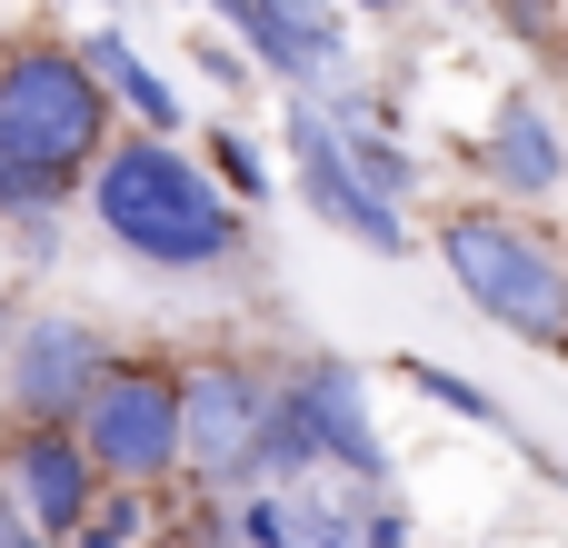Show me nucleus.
I'll list each match as a JSON object with an SVG mask.
<instances>
[{
	"label": "nucleus",
	"instance_id": "f257e3e1",
	"mask_svg": "<svg viewBox=\"0 0 568 548\" xmlns=\"http://www.w3.org/2000/svg\"><path fill=\"white\" fill-rule=\"evenodd\" d=\"M90 220L150 260V270H230L250 250L240 200L210 180V160H190L170 130H130L90 160Z\"/></svg>",
	"mask_w": 568,
	"mask_h": 548
},
{
	"label": "nucleus",
	"instance_id": "f03ea898",
	"mask_svg": "<svg viewBox=\"0 0 568 548\" xmlns=\"http://www.w3.org/2000/svg\"><path fill=\"white\" fill-rule=\"evenodd\" d=\"M439 270L459 280V300L489 329L568 359V250L559 240L519 230L509 210H449L439 220Z\"/></svg>",
	"mask_w": 568,
	"mask_h": 548
},
{
	"label": "nucleus",
	"instance_id": "7ed1b4c3",
	"mask_svg": "<svg viewBox=\"0 0 568 548\" xmlns=\"http://www.w3.org/2000/svg\"><path fill=\"white\" fill-rule=\"evenodd\" d=\"M0 150H20L40 180L80 200L90 160L110 150V90L70 40H20L0 50Z\"/></svg>",
	"mask_w": 568,
	"mask_h": 548
},
{
	"label": "nucleus",
	"instance_id": "20e7f679",
	"mask_svg": "<svg viewBox=\"0 0 568 548\" xmlns=\"http://www.w3.org/2000/svg\"><path fill=\"white\" fill-rule=\"evenodd\" d=\"M70 429H80V449H90V469H100L110 489H160V479H180V369L110 349V369L90 379V399L70 409Z\"/></svg>",
	"mask_w": 568,
	"mask_h": 548
},
{
	"label": "nucleus",
	"instance_id": "39448f33",
	"mask_svg": "<svg viewBox=\"0 0 568 548\" xmlns=\"http://www.w3.org/2000/svg\"><path fill=\"white\" fill-rule=\"evenodd\" d=\"M270 359H200L180 369V469L200 489H250V439L270 419Z\"/></svg>",
	"mask_w": 568,
	"mask_h": 548
},
{
	"label": "nucleus",
	"instance_id": "423d86ee",
	"mask_svg": "<svg viewBox=\"0 0 568 548\" xmlns=\"http://www.w3.org/2000/svg\"><path fill=\"white\" fill-rule=\"evenodd\" d=\"M290 170H300V200L339 230V240H359V250H379V260H399L419 230H409V210L399 200H379L359 170H349V150H339V120L320 110V100H290Z\"/></svg>",
	"mask_w": 568,
	"mask_h": 548
},
{
	"label": "nucleus",
	"instance_id": "0eeeda50",
	"mask_svg": "<svg viewBox=\"0 0 568 548\" xmlns=\"http://www.w3.org/2000/svg\"><path fill=\"white\" fill-rule=\"evenodd\" d=\"M100 369H110V339L90 319H20L0 339V399H10V419H70Z\"/></svg>",
	"mask_w": 568,
	"mask_h": 548
},
{
	"label": "nucleus",
	"instance_id": "6e6552de",
	"mask_svg": "<svg viewBox=\"0 0 568 548\" xmlns=\"http://www.w3.org/2000/svg\"><path fill=\"white\" fill-rule=\"evenodd\" d=\"M0 489L20 499V519H30L40 539H70V529L90 519V499H100V469H90V449H80L70 419H10V439H0Z\"/></svg>",
	"mask_w": 568,
	"mask_h": 548
},
{
	"label": "nucleus",
	"instance_id": "1a4fd4ad",
	"mask_svg": "<svg viewBox=\"0 0 568 548\" xmlns=\"http://www.w3.org/2000/svg\"><path fill=\"white\" fill-rule=\"evenodd\" d=\"M280 389L300 399V419H310V439H320V469H339V479H359V489H389V439H379V419H369V379H359V359H300V369H280Z\"/></svg>",
	"mask_w": 568,
	"mask_h": 548
},
{
	"label": "nucleus",
	"instance_id": "9d476101",
	"mask_svg": "<svg viewBox=\"0 0 568 548\" xmlns=\"http://www.w3.org/2000/svg\"><path fill=\"white\" fill-rule=\"evenodd\" d=\"M479 170H489L509 200H559V190H568V140H559V120H549L529 90H509V100L489 110V130H479Z\"/></svg>",
	"mask_w": 568,
	"mask_h": 548
},
{
	"label": "nucleus",
	"instance_id": "9b49d317",
	"mask_svg": "<svg viewBox=\"0 0 568 548\" xmlns=\"http://www.w3.org/2000/svg\"><path fill=\"white\" fill-rule=\"evenodd\" d=\"M210 10H220V20H230V30L250 40V70H270L280 90H320V80H339V60H349L339 40L300 30V20H290L280 0H210Z\"/></svg>",
	"mask_w": 568,
	"mask_h": 548
},
{
	"label": "nucleus",
	"instance_id": "f8f14e48",
	"mask_svg": "<svg viewBox=\"0 0 568 548\" xmlns=\"http://www.w3.org/2000/svg\"><path fill=\"white\" fill-rule=\"evenodd\" d=\"M80 60L100 70V90H110L140 130H180V90H170L140 50H130V30H120V20H110V30H90V40H80Z\"/></svg>",
	"mask_w": 568,
	"mask_h": 548
},
{
	"label": "nucleus",
	"instance_id": "ddd939ff",
	"mask_svg": "<svg viewBox=\"0 0 568 548\" xmlns=\"http://www.w3.org/2000/svg\"><path fill=\"white\" fill-rule=\"evenodd\" d=\"M399 379L429 399V409H449V419H479V429H509V409L479 389V379H459V369H439V359H419V349H399Z\"/></svg>",
	"mask_w": 568,
	"mask_h": 548
},
{
	"label": "nucleus",
	"instance_id": "4468645a",
	"mask_svg": "<svg viewBox=\"0 0 568 548\" xmlns=\"http://www.w3.org/2000/svg\"><path fill=\"white\" fill-rule=\"evenodd\" d=\"M140 539H150V499H140V489H110V479H100L90 519H80V529H70L60 548H140Z\"/></svg>",
	"mask_w": 568,
	"mask_h": 548
},
{
	"label": "nucleus",
	"instance_id": "2eb2a0df",
	"mask_svg": "<svg viewBox=\"0 0 568 548\" xmlns=\"http://www.w3.org/2000/svg\"><path fill=\"white\" fill-rule=\"evenodd\" d=\"M50 210H70V190L40 180L20 150H0V220H50Z\"/></svg>",
	"mask_w": 568,
	"mask_h": 548
},
{
	"label": "nucleus",
	"instance_id": "dca6fc26",
	"mask_svg": "<svg viewBox=\"0 0 568 548\" xmlns=\"http://www.w3.org/2000/svg\"><path fill=\"white\" fill-rule=\"evenodd\" d=\"M210 180H220L230 200H270V170H260V150H250L240 130H210Z\"/></svg>",
	"mask_w": 568,
	"mask_h": 548
},
{
	"label": "nucleus",
	"instance_id": "f3484780",
	"mask_svg": "<svg viewBox=\"0 0 568 548\" xmlns=\"http://www.w3.org/2000/svg\"><path fill=\"white\" fill-rule=\"evenodd\" d=\"M359 548H409V509H399L389 489H369V509H359Z\"/></svg>",
	"mask_w": 568,
	"mask_h": 548
},
{
	"label": "nucleus",
	"instance_id": "a211bd4d",
	"mask_svg": "<svg viewBox=\"0 0 568 548\" xmlns=\"http://www.w3.org/2000/svg\"><path fill=\"white\" fill-rule=\"evenodd\" d=\"M280 10H290L300 30H320V40H339V50H349V20H339V0H280Z\"/></svg>",
	"mask_w": 568,
	"mask_h": 548
},
{
	"label": "nucleus",
	"instance_id": "6ab92c4d",
	"mask_svg": "<svg viewBox=\"0 0 568 548\" xmlns=\"http://www.w3.org/2000/svg\"><path fill=\"white\" fill-rule=\"evenodd\" d=\"M499 20H509L519 40H549V20H559V0H499Z\"/></svg>",
	"mask_w": 568,
	"mask_h": 548
},
{
	"label": "nucleus",
	"instance_id": "aec40b11",
	"mask_svg": "<svg viewBox=\"0 0 568 548\" xmlns=\"http://www.w3.org/2000/svg\"><path fill=\"white\" fill-rule=\"evenodd\" d=\"M0 548H60V539H40V529H30V519H20V499H10V489H0Z\"/></svg>",
	"mask_w": 568,
	"mask_h": 548
},
{
	"label": "nucleus",
	"instance_id": "412c9836",
	"mask_svg": "<svg viewBox=\"0 0 568 548\" xmlns=\"http://www.w3.org/2000/svg\"><path fill=\"white\" fill-rule=\"evenodd\" d=\"M190 50H200V70H210V80H230V90H240V80H250V60H230V50H220V40H190Z\"/></svg>",
	"mask_w": 568,
	"mask_h": 548
},
{
	"label": "nucleus",
	"instance_id": "4be33fe9",
	"mask_svg": "<svg viewBox=\"0 0 568 548\" xmlns=\"http://www.w3.org/2000/svg\"><path fill=\"white\" fill-rule=\"evenodd\" d=\"M180 548H240V539H230L220 519H200V529H190V539H180Z\"/></svg>",
	"mask_w": 568,
	"mask_h": 548
},
{
	"label": "nucleus",
	"instance_id": "5701e85b",
	"mask_svg": "<svg viewBox=\"0 0 568 548\" xmlns=\"http://www.w3.org/2000/svg\"><path fill=\"white\" fill-rule=\"evenodd\" d=\"M359 10H399V0H359Z\"/></svg>",
	"mask_w": 568,
	"mask_h": 548
},
{
	"label": "nucleus",
	"instance_id": "b1692460",
	"mask_svg": "<svg viewBox=\"0 0 568 548\" xmlns=\"http://www.w3.org/2000/svg\"><path fill=\"white\" fill-rule=\"evenodd\" d=\"M0 339H10V309H0Z\"/></svg>",
	"mask_w": 568,
	"mask_h": 548
},
{
	"label": "nucleus",
	"instance_id": "393cba45",
	"mask_svg": "<svg viewBox=\"0 0 568 548\" xmlns=\"http://www.w3.org/2000/svg\"><path fill=\"white\" fill-rule=\"evenodd\" d=\"M110 10H120V0H110Z\"/></svg>",
	"mask_w": 568,
	"mask_h": 548
}]
</instances>
